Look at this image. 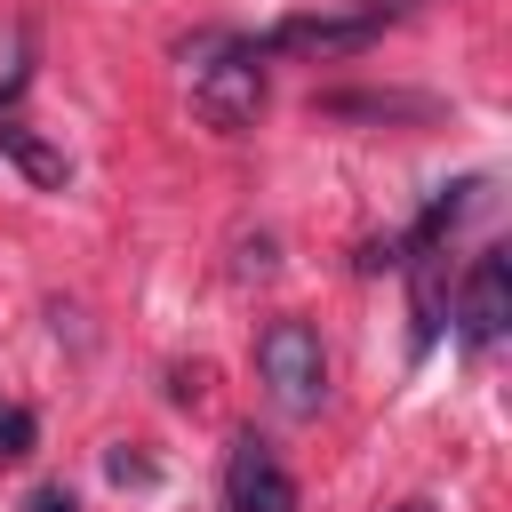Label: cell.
<instances>
[{
    "label": "cell",
    "instance_id": "6da1fadb",
    "mask_svg": "<svg viewBox=\"0 0 512 512\" xmlns=\"http://www.w3.org/2000/svg\"><path fill=\"white\" fill-rule=\"evenodd\" d=\"M176 64H184L192 112H200L216 136H248V128L264 120V56H256L248 32L208 24V32H192V40L176 48Z\"/></svg>",
    "mask_w": 512,
    "mask_h": 512
},
{
    "label": "cell",
    "instance_id": "7a4b0ae2",
    "mask_svg": "<svg viewBox=\"0 0 512 512\" xmlns=\"http://www.w3.org/2000/svg\"><path fill=\"white\" fill-rule=\"evenodd\" d=\"M384 0H360V8H320V16H280L264 40H256V56L272 64V56H296V64H336V56H360L376 32H384Z\"/></svg>",
    "mask_w": 512,
    "mask_h": 512
},
{
    "label": "cell",
    "instance_id": "3957f363",
    "mask_svg": "<svg viewBox=\"0 0 512 512\" xmlns=\"http://www.w3.org/2000/svg\"><path fill=\"white\" fill-rule=\"evenodd\" d=\"M256 376L272 384V400H280L288 416H312V408L328 400V352H320V328H304V320H272V328L256 336Z\"/></svg>",
    "mask_w": 512,
    "mask_h": 512
},
{
    "label": "cell",
    "instance_id": "277c9868",
    "mask_svg": "<svg viewBox=\"0 0 512 512\" xmlns=\"http://www.w3.org/2000/svg\"><path fill=\"white\" fill-rule=\"evenodd\" d=\"M504 328H512V256L480 248L464 288H456V336H464V352H488Z\"/></svg>",
    "mask_w": 512,
    "mask_h": 512
},
{
    "label": "cell",
    "instance_id": "5b68a950",
    "mask_svg": "<svg viewBox=\"0 0 512 512\" xmlns=\"http://www.w3.org/2000/svg\"><path fill=\"white\" fill-rule=\"evenodd\" d=\"M224 512H296V480L272 456V440L240 432L224 448Z\"/></svg>",
    "mask_w": 512,
    "mask_h": 512
},
{
    "label": "cell",
    "instance_id": "8992f818",
    "mask_svg": "<svg viewBox=\"0 0 512 512\" xmlns=\"http://www.w3.org/2000/svg\"><path fill=\"white\" fill-rule=\"evenodd\" d=\"M0 152H8V160H16V168L40 184V192H64V176H72V160H64V152H56V144H48L32 120H16L8 104H0Z\"/></svg>",
    "mask_w": 512,
    "mask_h": 512
},
{
    "label": "cell",
    "instance_id": "52a82bcc",
    "mask_svg": "<svg viewBox=\"0 0 512 512\" xmlns=\"http://www.w3.org/2000/svg\"><path fill=\"white\" fill-rule=\"evenodd\" d=\"M328 112H336V120H400V112H416V120H424L432 104H424V96H328Z\"/></svg>",
    "mask_w": 512,
    "mask_h": 512
},
{
    "label": "cell",
    "instance_id": "ba28073f",
    "mask_svg": "<svg viewBox=\"0 0 512 512\" xmlns=\"http://www.w3.org/2000/svg\"><path fill=\"white\" fill-rule=\"evenodd\" d=\"M32 440H40V424H32V408H0V464H16V456H32Z\"/></svg>",
    "mask_w": 512,
    "mask_h": 512
},
{
    "label": "cell",
    "instance_id": "9c48e42d",
    "mask_svg": "<svg viewBox=\"0 0 512 512\" xmlns=\"http://www.w3.org/2000/svg\"><path fill=\"white\" fill-rule=\"evenodd\" d=\"M104 472H112L120 488H152V456H136L128 440H120V448H104Z\"/></svg>",
    "mask_w": 512,
    "mask_h": 512
},
{
    "label": "cell",
    "instance_id": "30bf717a",
    "mask_svg": "<svg viewBox=\"0 0 512 512\" xmlns=\"http://www.w3.org/2000/svg\"><path fill=\"white\" fill-rule=\"evenodd\" d=\"M24 512H80V504H72V488H64V480H48V488H32V504H24Z\"/></svg>",
    "mask_w": 512,
    "mask_h": 512
},
{
    "label": "cell",
    "instance_id": "8fae6325",
    "mask_svg": "<svg viewBox=\"0 0 512 512\" xmlns=\"http://www.w3.org/2000/svg\"><path fill=\"white\" fill-rule=\"evenodd\" d=\"M392 512H432V504H392Z\"/></svg>",
    "mask_w": 512,
    "mask_h": 512
}]
</instances>
